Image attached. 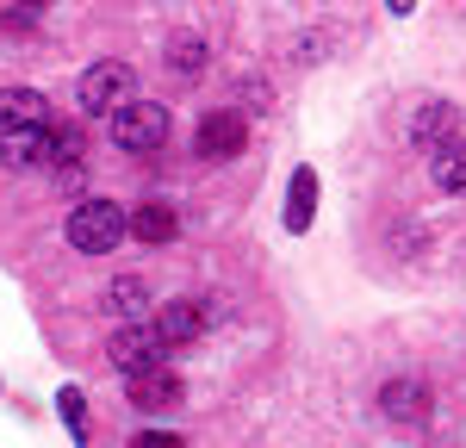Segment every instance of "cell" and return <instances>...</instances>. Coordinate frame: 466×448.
Here are the masks:
<instances>
[{"mask_svg":"<svg viewBox=\"0 0 466 448\" xmlns=\"http://www.w3.org/2000/svg\"><path fill=\"white\" fill-rule=\"evenodd\" d=\"M386 6H392L398 19H404V13H410V6H417V0H386Z\"/></svg>","mask_w":466,"mask_h":448,"instance_id":"cell-20","label":"cell"},{"mask_svg":"<svg viewBox=\"0 0 466 448\" xmlns=\"http://www.w3.org/2000/svg\"><path fill=\"white\" fill-rule=\"evenodd\" d=\"M454 125H461V112L448 107V100H423V107H417V118H410V144L435 156L441 144H454Z\"/></svg>","mask_w":466,"mask_h":448,"instance_id":"cell-11","label":"cell"},{"mask_svg":"<svg viewBox=\"0 0 466 448\" xmlns=\"http://www.w3.org/2000/svg\"><path fill=\"white\" fill-rule=\"evenodd\" d=\"M168 355H175V349H168V342H162V336H156V324H118V331L106 336V361L118 373H144V368H168Z\"/></svg>","mask_w":466,"mask_h":448,"instance_id":"cell-4","label":"cell"},{"mask_svg":"<svg viewBox=\"0 0 466 448\" xmlns=\"http://www.w3.org/2000/svg\"><path fill=\"white\" fill-rule=\"evenodd\" d=\"M149 324H156V336H162L168 349H187V342H199V331H206V305H199V299H175V305H162Z\"/></svg>","mask_w":466,"mask_h":448,"instance_id":"cell-10","label":"cell"},{"mask_svg":"<svg viewBox=\"0 0 466 448\" xmlns=\"http://www.w3.org/2000/svg\"><path fill=\"white\" fill-rule=\"evenodd\" d=\"M106 311L118 324H144L149 318V274H118L106 287Z\"/></svg>","mask_w":466,"mask_h":448,"instance_id":"cell-12","label":"cell"},{"mask_svg":"<svg viewBox=\"0 0 466 448\" xmlns=\"http://www.w3.org/2000/svg\"><path fill=\"white\" fill-rule=\"evenodd\" d=\"M19 6H25V13H37V6H50V0H19Z\"/></svg>","mask_w":466,"mask_h":448,"instance_id":"cell-21","label":"cell"},{"mask_svg":"<svg viewBox=\"0 0 466 448\" xmlns=\"http://www.w3.org/2000/svg\"><path fill=\"white\" fill-rule=\"evenodd\" d=\"M44 175H50V187H63V193H75V187L87 181V137H81V125H50V156H44Z\"/></svg>","mask_w":466,"mask_h":448,"instance_id":"cell-5","label":"cell"},{"mask_svg":"<svg viewBox=\"0 0 466 448\" xmlns=\"http://www.w3.org/2000/svg\"><path fill=\"white\" fill-rule=\"evenodd\" d=\"M206 63H212V50H206V37H199V32H175V37H168V69H175L180 81H199Z\"/></svg>","mask_w":466,"mask_h":448,"instance_id":"cell-16","label":"cell"},{"mask_svg":"<svg viewBox=\"0 0 466 448\" xmlns=\"http://www.w3.org/2000/svg\"><path fill=\"white\" fill-rule=\"evenodd\" d=\"M56 411H63V423H69L75 443H87V399H81L75 386H63V392H56Z\"/></svg>","mask_w":466,"mask_h":448,"instance_id":"cell-18","label":"cell"},{"mask_svg":"<svg viewBox=\"0 0 466 448\" xmlns=\"http://www.w3.org/2000/svg\"><path fill=\"white\" fill-rule=\"evenodd\" d=\"M311 219H318V168H299L292 187H287V230H292V237H305Z\"/></svg>","mask_w":466,"mask_h":448,"instance_id":"cell-15","label":"cell"},{"mask_svg":"<svg viewBox=\"0 0 466 448\" xmlns=\"http://www.w3.org/2000/svg\"><path fill=\"white\" fill-rule=\"evenodd\" d=\"M106 137L118 149H131V156H149V149L168 144V107H162V100H131V107L112 112Z\"/></svg>","mask_w":466,"mask_h":448,"instance_id":"cell-2","label":"cell"},{"mask_svg":"<svg viewBox=\"0 0 466 448\" xmlns=\"http://www.w3.org/2000/svg\"><path fill=\"white\" fill-rule=\"evenodd\" d=\"M56 112L32 87H0V131H50Z\"/></svg>","mask_w":466,"mask_h":448,"instance_id":"cell-9","label":"cell"},{"mask_svg":"<svg viewBox=\"0 0 466 448\" xmlns=\"http://www.w3.org/2000/svg\"><path fill=\"white\" fill-rule=\"evenodd\" d=\"M125 399L149 417H162V411H180L187 399V380L175 368H144V373H125Z\"/></svg>","mask_w":466,"mask_h":448,"instance_id":"cell-7","label":"cell"},{"mask_svg":"<svg viewBox=\"0 0 466 448\" xmlns=\"http://www.w3.org/2000/svg\"><path fill=\"white\" fill-rule=\"evenodd\" d=\"M380 411H386V423H398V430H423L430 423V386L410 380V373H398V380L380 386Z\"/></svg>","mask_w":466,"mask_h":448,"instance_id":"cell-8","label":"cell"},{"mask_svg":"<svg viewBox=\"0 0 466 448\" xmlns=\"http://www.w3.org/2000/svg\"><path fill=\"white\" fill-rule=\"evenodd\" d=\"M430 181L441 187V193H466V144L454 137V144H441L430 156Z\"/></svg>","mask_w":466,"mask_h":448,"instance_id":"cell-17","label":"cell"},{"mask_svg":"<svg viewBox=\"0 0 466 448\" xmlns=\"http://www.w3.org/2000/svg\"><path fill=\"white\" fill-rule=\"evenodd\" d=\"M131 87H137V75H131V63H118V56H106V63H94V69L81 75V112L87 118H112L118 107H131Z\"/></svg>","mask_w":466,"mask_h":448,"instance_id":"cell-3","label":"cell"},{"mask_svg":"<svg viewBox=\"0 0 466 448\" xmlns=\"http://www.w3.org/2000/svg\"><path fill=\"white\" fill-rule=\"evenodd\" d=\"M249 149V118L243 112H206L199 131H193V156L199 162H230Z\"/></svg>","mask_w":466,"mask_h":448,"instance_id":"cell-6","label":"cell"},{"mask_svg":"<svg viewBox=\"0 0 466 448\" xmlns=\"http://www.w3.org/2000/svg\"><path fill=\"white\" fill-rule=\"evenodd\" d=\"M131 448H187L175 436V430H137V436H131Z\"/></svg>","mask_w":466,"mask_h":448,"instance_id":"cell-19","label":"cell"},{"mask_svg":"<svg viewBox=\"0 0 466 448\" xmlns=\"http://www.w3.org/2000/svg\"><path fill=\"white\" fill-rule=\"evenodd\" d=\"M131 237L137 243H175L180 237V212L168 199H144L137 212H131Z\"/></svg>","mask_w":466,"mask_h":448,"instance_id":"cell-13","label":"cell"},{"mask_svg":"<svg viewBox=\"0 0 466 448\" xmlns=\"http://www.w3.org/2000/svg\"><path fill=\"white\" fill-rule=\"evenodd\" d=\"M63 237H69L75 256H112V249L131 237V212H125L118 199H106V193H94V199H81L69 212Z\"/></svg>","mask_w":466,"mask_h":448,"instance_id":"cell-1","label":"cell"},{"mask_svg":"<svg viewBox=\"0 0 466 448\" xmlns=\"http://www.w3.org/2000/svg\"><path fill=\"white\" fill-rule=\"evenodd\" d=\"M44 156H50V131H0V162L6 168H25L44 175Z\"/></svg>","mask_w":466,"mask_h":448,"instance_id":"cell-14","label":"cell"}]
</instances>
